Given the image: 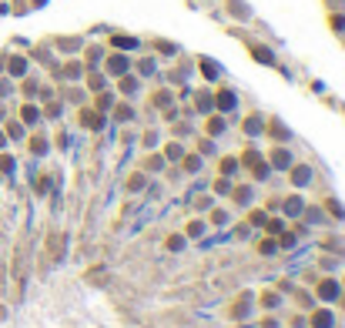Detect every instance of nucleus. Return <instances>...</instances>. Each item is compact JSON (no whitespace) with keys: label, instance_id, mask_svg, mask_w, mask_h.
<instances>
[]
</instances>
